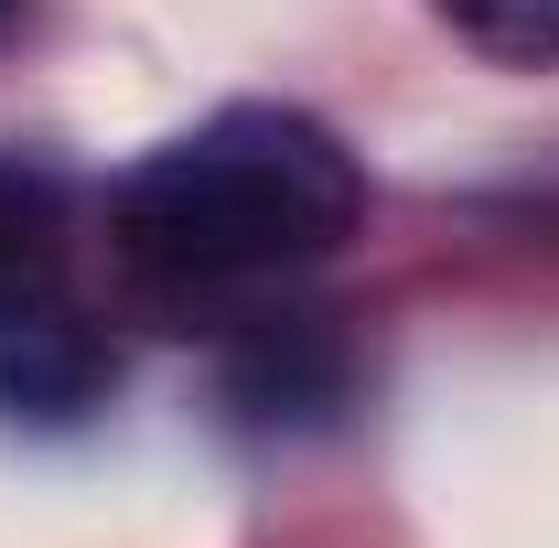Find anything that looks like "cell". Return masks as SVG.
<instances>
[{"instance_id": "cell-6", "label": "cell", "mask_w": 559, "mask_h": 548, "mask_svg": "<svg viewBox=\"0 0 559 548\" xmlns=\"http://www.w3.org/2000/svg\"><path fill=\"white\" fill-rule=\"evenodd\" d=\"M0 22H11V0H0Z\"/></svg>"}, {"instance_id": "cell-2", "label": "cell", "mask_w": 559, "mask_h": 548, "mask_svg": "<svg viewBox=\"0 0 559 548\" xmlns=\"http://www.w3.org/2000/svg\"><path fill=\"white\" fill-rule=\"evenodd\" d=\"M108 388H119V355H108V334L75 312L66 290L0 301V419H22V430H75V419L108 409Z\"/></svg>"}, {"instance_id": "cell-5", "label": "cell", "mask_w": 559, "mask_h": 548, "mask_svg": "<svg viewBox=\"0 0 559 548\" xmlns=\"http://www.w3.org/2000/svg\"><path fill=\"white\" fill-rule=\"evenodd\" d=\"M441 11L495 65H559V0H441Z\"/></svg>"}, {"instance_id": "cell-1", "label": "cell", "mask_w": 559, "mask_h": 548, "mask_svg": "<svg viewBox=\"0 0 559 548\" xmlns=\"http://www.w3.org/2000/svg\"><path fill=\"white\" fill-rule=\"evenodd\" d=\"M355 215H366V172L301 108H215L205 130L130 162L119 194H108L119 259L151 279H183V290L280 279L301 259H334L355 237Z\"/></svg>"}, {"instance_id": "cell-4", "label": "cell", "mask_w": 559, "mask_h": 548, "mask_svg": "<svg viewBox=\"0 0 559 548\" xmlns=\"http://www.w3.org/2000/svg\"><path fill=\"white\" fill-rule=\"evenodd\" d=\"M55 290V183L0 162V301Z\"/></svg>"}, {"instance_id": "cell-3", "label": "cell", "mask_w": 559, "mask_h": 548, "mask_svg": "<svg viewBox=\"0 0 559 548\" xmlns=\"http://www.w3.org/2000/svg\"><path fill=\"white\" fill-rule=\"evenodd\" d=\"M355 388V355L334 323H259V334L226 355V409L259 419V430H312V419H334Z\"/></svg>"}]
</instances>
